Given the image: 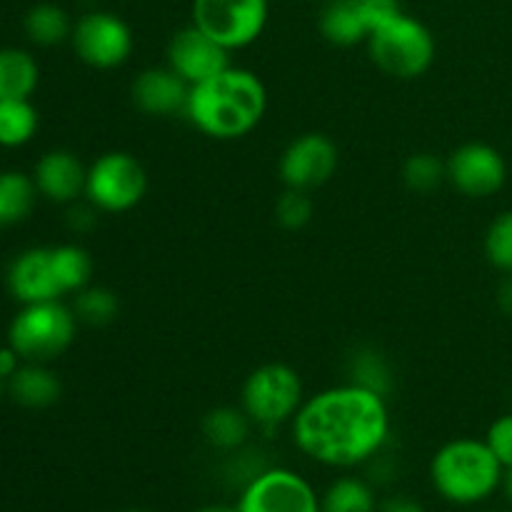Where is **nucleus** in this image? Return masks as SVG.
Wrapping results in <instances>:
<instances>
[{"label":"nucleus","mask_w":512,"mask_h":512,"mask_svg":"<svg viewBox=\"0 0 512 512\" xmlns=\"http://www.w3.org/2000/svg\"><path fill=\"white\" fill-rule=\"evenodd\" d=\"M290 423L300 453L328 468L348 470L370 463L390 440L385 398L355 383L308 398Z\"/></svg>","instance_id":"1"},{"label":"nucleus","mask_w":512,"mask_h":512,"mask_svg":"<svg viewBox=\"0 0 512 512\" xmlns=\"http://www.w3.org/2000/svg\"><path fill=\"white\" fill-rule=\"evenodd\" d=\"M268 110V90L248 68H225L215 78L190 88V123L215 140H235L255 130Z\"/></svg>","instance_id":"2"},{"label":"nucleus","mask_w":512,"mask_h":512,"mask_svg":"<svg viewBox=\"0 0 512 512\" xmlns=\"http://www.w3.org/2000/svg\"><path fill=\"white\" fill-rule=\"evenodd\" d=\"M503 463L485 440L458 438L445 443L430 460L435 493L453 505H478L493 498L503 485Z\"/></svg>","instance_id":"3"},{"label":"nucleus","mask_w":512,"mask_h":512,"mask_svg":"<svg viewBox=\"0 0 512 512\" xmlns=\"http://www.w3.org/2000/svg\"><path fill=\"white\" fill-rule=\"evenodd\" d=\"M78 315L60 300L28 303L15 313L8 328V345L25 363H50L73 345Z\"/></svg>","instance_id":"4"},{"label":"nucleus","mask_w":512,"mask_h":512,"mask_svg":"<svg viewBox=\"0 0 512 512\" xmlns=\"http://www.w3.org/2000/svg\"><path fill=\"white\" fill-rule=\"evenodd\" d=\"M368 53L383 73L400 80H415L433 68L438 45L423 20L400 13L370 33Z\"/></svg>","instance_id":"5"},{"label":"nucleus","mask_w":512,"mask_h":512,"mask_svg":"<svg viewBox=\"0 0 512 512\" xmlns=\"http://www.w3.org/2000/svg\"><path fill=\"white\" fill-rule=\"evenodd\" d=\"M303 403V380L298 370L285 363H265L255 368L245 378L240 393V408L245 410L250 423L265 433L293 420Z\"/></svg>","instance_id":"6"},{"label":"nucleus","mask_w":512,"mask_h":512,"mask_svg":"<svg viewBox=\"0 0 512 512\" xmlns=\"http://www.w3.org/2000/svg\"><path fill=\"white\" fill-rule=\"evenodd\" d=\"M148 193V173L133 153L108 150L88 168L85 198L100 213H128Z\"/></svg>","instance_id":"7"},{"label":"nucleus","mask_w":512,"mask_h":512,"mask_svg":"<svg viewBox=\"0 0 512 512\" xmlns=\"http://www.w3.org/2000/svg\"><path fill=\"white\" fill-rule=\"evenodd\" d=\"M268 15V0H193V25L230 53L253 45L263 35Z\"/></svg>","instance_id":"8"},{"label":"nucleus","mask_w":512,"mask_h":512,"mask_svg":"<svg viewBox=\"0 0 512 512\" xmlns=\"http://www.w3.org/2000/svg\"><path fill=\"white\" fill-rule=\"evenodd\" d=\"M73 48L85 65L98 70H113L128 63L135 38L130 25L108 10H93L73 25Z\"/></svg>","instance_id":"9"},{"label":"nucleus","mask_w":512,"mask_h":512,"mask_svg":"<svg viewBox=\"0 0 512 512\" xmlns=\"http://www.w3.org/2000/svg\"><path fill=\"white\" fill-rule=\"evenodd\" d=\"M238 512H320L313 485L288 468H265L240 488Z\"/></svg>","instance_id":"10"},{"label":"nucleus","mask_w":512,"mask_h":512,"mask_svg":"<svg viewBox=\"0 0 512 512\" xmlns=\"http://www.w3.org/2000/svg\"><path fill=\"white\" fill-rule=\"evenodd\" d=\"M338 163V145L328 135L303 133L295 140H290L288 148L283 150L278 173L285 188L313 193V190L323 188L333 178L335 170H338Z\"/></svg>","instance_id":"11"},{"label":"nucleus","mask_w":512,"mask_h":512,"mask_svg":"<svg viewBox=\"0 0 512 512\" xmlns=\"http://www.w3.org/2000/svg\"><path fill=\"white\" fill-rule=\"evenodd\" d=\"M448 183L468 198H490L503 190L508 163L503 153L488 143H465L445 160Z\"/></svg>","instance_id":"12"},{"label":"nucleus","mask_w":512,"mask_h":512,"mask_svg":"<svg viewBox=\"0 0 512 512\" xmlns=\"http://www.w3.org/2000/svg\"><path fill=\"white\" fill-rule=\"evenodd\" d=\"M168 65L193 88L230 68V50L190 23L170 38Z\"/></svg>","instance_id":"13"},{"label":"nucleus","mask_w":512,"mask_h":512,"mask_svg":"<svg viewBox=\"0 0 512 512\" xmlns=\"http://www.w3.org/2000/svg\"><path fill=\"white\" fill-rule=\"evenodd\" d=\"M8 290L20 305L63 298L50 248L23 250L8 268Z\"/></svg>","instance_id":"14"},{"label":"nucleus","mask_w":512,"mask_h":512,"mask_svg":"<svg viewBox=\"0 0 512 512\" xmlns=\"http://www.w3.org/2000/svg\"><path fill=\"white\" fill-rule=\"evenodd\" d=\"M35 188L50 203L68 205L75 203L80 195H85V180H88V168L75 153L63 148L48 150L40 155L33 170Z\"/></svg>","instance_id":"15"},{"label":"nucleus","mask_w":512,"mask_h":512,"mask_svg":"<svg viewBox=\"0 0 512 512\" xmlns=\"http://www.w3.org/2000/svg\"><path fill=\"white\" fill-rule=\"evenodd\" d=\"M130 95H133V103L138 105V110L168 118V115L185 113L190 85L170 65H165V68H145L133 80Z\"/></svg>","instance_id":"16"},{"label":"nucleus","mask_w":512,"mask_h":512,"mask_svg":"<svg viewBox=\"0 0 512 512\" xmlns=\"http://www.w3.org/2000/svg\"><path fill=\"white\" fill-rule=\"evenodd\" d=\"M320 33L338 48L368 43L370 28L365 23L360 0H328L320 13Z\"/></svg>","instance_id":"17"},{"label":"nucleus","mask_w":512,"mask_h":512,"mask_svg":"<svg viewBox=\"0 0 512 512\" xmlns=\"http://www.w3.org/2000/svg\"><path fill=\"white\" fill-rule=\"evenodd\" d=\"M8 390L15 403L23 408L43 410L58 403L63 385L53 370L45 368V363H23L18 373L8 380Z\"/></svg>","instance_id":"18"},{"label":"nucleus","mask_w":512,"mask_h":512,"mask_svg":"<svg viewBox=\"0 0 512 512\" xmlns=\"http://www.w3.org/2000/svg\"><path fill=\"white\" fill-rule=\"evenodd\" d=\"M40 83L38 60L23 48H0V100L25 98L35 93Z\"/></svg>","instance_id":"19"},{"label":"nucleus","mask_w":512,"mask_h":512,"mask_svg":"<svg viewBox=\"0 0 512 512\" xmlns=\"http://www.w3.org/2000/svg\"><path fill=\"white\" fill-rule=\"evenodd\" d=\"M38 195L33 175H25L23 170H3L0 173V228L23 223L33 213Z\"/></svg>","instance_id":"20"},{"label":"nucleus","mask_w":512,"mask_h":512,"mask_svg":"<svg viewBox=\"0 0 512 512\" xmlns=\"http://www.w3.org/2000/svg\"><path fill=\"white\" fill-rule=\"evenodd\" d=\"M250 418L245 415L243 408H213L203 418V435L215 450H225V453H233L245 445L250 435Z\"/></svg>","instance_id":"21"},{"label":"nucleus","mask_w":512,"mask_h":512,"mask_svg":"<svg viewBox=\"0 0 512 512\" xmlns=\"http://www.w3.org/2000/svg\"><path fill=\"white\" fill-rule=\"evenodd\" d=\"M378 498L368 480L343 475L333 480L330 488L320 495V512H378Z\"/></svg>","instance_id":"22"},{"label":"nucleus","mask_w":512,"mask_h":512,"mask_svg":"<svg viewBox=\"0 0 512 512\" xmlns=\"http://www.w3.org/2000/svg\"><path fill=\"white\" fill-rule=\"evenodd\" d=\"M73 20L60 5L38 3L25 13L23 28L35 45L53 48V45L65 43L73 35Z\"/></svg>","instance_id":"23"},{"label":"nucleus","mask_w":512,"mask_h":512,"mask_svg":"<svg viewBox=\"0 0 512 512\" xmlns=\"http://www.w3.org/2000/svg\"><path fill=\"white\" fill-rule=\"evenodd\" d=\"M40 115L25 98L0 100V148H23L35 138Z\"/></svg>","instance_id":"24"},{"label":"nucleus","mask_w":512,"mask_h":512,"mask_svg":"<svg viewBox=\"0 0 512 512\" xmlns=\"http://www.w3.org/2000/svg\"><path fill=\"white\" fill-rule=\"evenodd\" d=\"M50 255H53V268L63 295L80 293L83 288H88L90 278H93V258L88 250L75 243H63L53 245Z\"/></svg>","instance_id":"25"},{"label":"nucleus","mask_w":512,"mask_h":512,"mask_svg":"<svg viewBox=\"0 0 512 512\" xmlns=\"http://www.w3.org/2000/svg\"><path fill=\"white\" fill-rule=\"evenodd\" d=\"M75 315L80 323L88 325H108L118 318L120 300L118 295L103 285H88L80 293H75Z\"/></svg>","instance_id":"26"},{"label":"nucleus","mask_w":512,"mask_h":512,"mask_svg":"<svg viewBox=\"0 0 512 512\" xmlns=\"http://www.w3.org/2000/svg\"><path fill=\"white\" fill-rule=\"evenodd\" d=\"M350 383L363 385V388L373 390V393L385 395L393 388V373H390L388 363L378 350H358L350 358Z\"/></svg>","instance_id":"27"},{"label":"nucleus","mask_w":512,"mask_h":512,"mask_svg":"<svg viewBox=\"0 0 512 512\" xmlns=\"http://www.w3.org/2000/svg\"><path fill=\"white\" fill-rule=\"evenodd\" d=\"M403 180L413 193L428 195L448 180V170L435 153H413L403 165Z\"/></svg>","instance_id":"28"},{"label":"nucleus","mask_w":512,"mask_h":512,"mask_svg":"<svg viewBox=\"0 0 512 512\" xmlns=\"http://www.w3.org/2000/svg\"><path fill=\"white\" fill-rule=\"evenodd\" d=\"M485 258L500 273H512V210H505L485 233Z\"/></svg>","instance_id":"29"},{"label":"nucleus","mask_w":512,"mask_h":512,"mask_svg":"<svg viewBox=\"0 0 512 512\" xmlns=\"http://www.w3.org/2000/svg\"><path fill=\"white\" fill-rule=\"evenodd\" d=\"M275 220L285 230H300L313 220V200L310 193L288 188L275 203Z\"/></svg>","instance_id":"30"},{"label":"nucleus","mask_w":512,"mask_h":512,"mask_svg":"<svg viewBox=\"0 0 512 512\" xmlns=\"http://www.w3.org/2000/svg\"><path fill=\"white\" fill-rule=\"evenodd\" d=\"M485 443L493 450L495 458L503 463V468H510L512 465V413L500 415L493 425L488 428V435H485Z\"/></svg>","instance_id":"31"},{"label":"nucleus","mask_w":512,"mask_h":512,"mask_svg":"<svg viewBox=\"0 0 512 512\" xmlns=\"http://www.w3.org/2000/svg\"><path fill=\"white\" fill-rule=\"evenodd\" d=\"M360 8H363L365 23H368L370 33L378 30L380 25L390 23L393 18H398L403 13L400 8V0H360Z\"/></svg>","instance_id":"32"},{"label":"nucleus","mask_w":512,"mask_h":512,"mask_svg":"<svg viewBox=\"0 0 512 512\" xmlns=\"http://www.w3.org/2000/svg\"><path fill=\"white\" fill-rule=\"evenodd\" d=\"M20 365H23V358L18 355V350H15L13 345H3V348H0V378L8 383V380L18 373Z\"/></svg>","instance_id":"33"},{"label":"nucleus","mask_w":512,"mask_h":512,"mask_svg":"<svg viewBox=\"0 0 512 512\" xmlns=\"http://www.w3.org/2000/svg\"><path fill=\"white\" fill-rule=\"evenodd\" d=\"M378 512H425V508L408 495H395V498L385 500Z\"/></svg>","instance_id":"34"},{"label":"nucleus","mask_w":512,"mask_h":512,"mask_svg":"<svg viewBox=\"0 0 512 512\" xmlns=\"http://www.w3.org/2000/svg\"><path fill=\"white\" fill-rule=\"evenodd\" d=\"M498 305L505 315L512 318V273H505V278L498 285Z\"/></svg>","instance_id":"35"},{"label":"nucleus","mask_w":512,"mask_h":512,"mask_svg":"<svg viewBox=\"0 0 512 512\" xmlns=\"http://www.w3.org/2000/svg\"><path fill=\"white\" fill-rule=\"evenodd\" d=\"M500 490H503L505 500H508V503L512 505V465H510V468H505V473H503V485H500Z\"/></svg>","instance_id":"36"},{"label":"nucleus","mask_w":512,"mask_h":512,"mask_svg":"<svg viewBox=\"0 0 512 512\" xmlns=\"http://www.w3.org/2000/svg\"><path fill=\"white\" fill-rule=\"evenodd\" d=\"M195 512H238L230 505H205V508H198Z\"/></svg>","instance_id":"37"},{"label":"nucleus","mask_w":512,"mask_h":512,"mask_svg":"<svg viewBox=\"0 0 512 512\" xmlns=\"http://www.w3.org/2000/svg\"><path fill=\"white\" fill-rule=\"evenodd\" d=\"M3 393H5V380L0 378V400H3Z\"/></svg>","instance_id":"38"},{"label":"nucleus","mask_w":512,"mask_h":512,"mask_svg":"<svg viewBox=\"0 0 512 512\" xmlns=\"http://www.w3.org/2000/svg\"><path fill=\"white\" fill-rule=\"evenodd\" d=\"M123 512H150V510H138V508H133V510H123Z\"/></svg>","instance_id":"39"}]
</instances>
